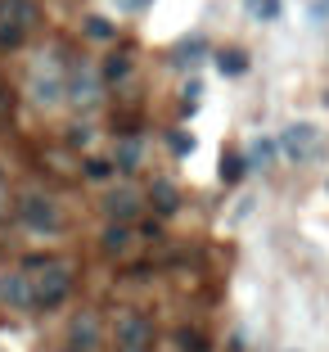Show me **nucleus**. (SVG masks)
Listing matches in <instances>:
<instances>
[{
    "label": "nucleus",
    "instance_id": "f257e3e1",
    "mask_svg": "<svg viewBox=\"0 0 329 352\" xmlns=\"http://www.w3.org/2000/svg\"><path fill=\"white\" fill-rule=\"evenodd\" d=\"M72 262L68 258H27L23 276H27V289H32V311H54L68 302L72 294Z\"/></svg>",
    "mask_w": 329,
    "mask_h": 352
},
{
    "label": "nucleus",
    "instance_id": "f03ea898",
    "mask_svg": "<svg viewBox=\"0 0 329 352\" xmlns=\"http://www.w3.org/2000/svg\"><path fill=\"white\" fill-rule=\"evenodd\" d=\"M63 77H68V63H63V54L54 50H41L36 59H32L27 68V95L36 109H59L63 104Z\"/></svg>",
    "mask_w": 329,
    "mask_h": 352
},
{
    "label": "nucleus",
    "instance_id": "7ed1b4c3",
    "mask_svg": "<svg viewBox=\"0 0 329 352\" xmlns=\"http://www.w3.org/2000/svg\"><path fill=\"white\" fill-rule=\"evenodd\" d=\"M63 104H77V109H100L104 104V77L91 59H72L68 77H63Z\"/></svg>",
    "mask_w": 329,
    "mask_h": 352
},
{
    "label": "nucleus",
    "instance_id": "20e7f679",
    "mask_svg": "<svg viewBox=\"0 0 329 352\" xmlns=\"http://www.w3.org/2000/svg\"><path fill=\"white\" fill-rule=\"evenodd\" d=\"M113 339H117V352H154V321L140 307H117Z\"/></svg>",
    "mask_w": 329,
    "mask_h": 352
},
{
    "label": "nucleus",
    "instance_id": "39448f33",
    "mask_svg": "<svg viewBox=\"0 0 329 352\" xmlns=\"http://www.w3.org/2000/svg\"><path fill=\"white\" fill-rule=\"evenodd\" d=\"M19 221L32 230V235H59L63 230L59 204H54L50 195H41V190H27V195L19 199Z\"/></svg>",
    "mask_w": 329,
    "mask_h": 352
},
{
    "label": "nucleus",
    "instance_id": "423d86ee",
    "mask_svg": "<svg viewBox=\"0 0 329 352\" xmlns=\"http://www.w3.org/2000/svg\"><path fill=\"white\" fill-rule=\"evenodd\" d=\"M275 149L288 158V163H311V158L320 154V126H311V122H288L284 131H280Z\"/></svg>",
    "mask_w": 329,
    "mask_h": 352
},
{
    "label": "nucleus",
    "instance_id": "0eeeda50",
    "mask_svg": "<svg viewBox=\"0 0 329 352\" xmlns=\"http://www.w3.org/2000/svg\"><path fill=\"white\" fill-rule=\"evenodd\" d=\"M100 339H104V325H100V311H77V316H72L68 321V343L77 352H95L100 348Z\"/></svg>",
    "mask_w": 329,
    "mask_h": 352
},
{
    "label": "nucleus",
    "instance_id": "6e6552de",
    "mask_svg": "<svg viewBox=\"0 0 329 352\" xmlns=\"http://www.w3.org/2000/svg\"><path fill=\"white\" fill-rule=\"evenodd\" d=\"M0 23L19 28V32H32L41 23V10H36V0H0Z\"/></svg>",
    "mask_w": 329,
    "mask_h": 352
},
{
    "label": "nucleus",
    "instance_id": "1a4fd4ad",
    "mask_svg": "<svg viewBox=\"0 0 329 352\" xmlns=\"http://www.w3.org/2000/svg\"><path fill=\"white\" fill-rule=\"evenodd\" d=\"M140 208H144L140 204V190H135V186H122V190H113V195L104 199V217H109V221H131Z\"/></svg>",
    "mask_w": 329,
    "mask_h": 352
},
{
    "label": "nucleus",
    "instance_id": "9d476101",
    "mask_svg": "<svg viewBox=\"0 0 329 352\" xmlns=\"http://www.w3.org/2000/svg\"><path fill=\"white\" fill-rule=\"evenodd\" d=\"M131 244H135L131 221H109V226H104V235H100V249L109 253V258H126V253H131Z\"/></svg>",
    "mask_w": 329,
    "mask_h": 352
},
{
    "label": "nucleus",
    "instance_id": "9b49d317",
    "mask_svg": "<svg viewBox=\"0 0 329 352\" xmlns=\"http://www.w3.org/2000/svg\"><path fill=\"white\" fill-rule=\"evenodd\" d=\"M0 302L14 311H32V289H27V276L14 271V276H0Z\"/></svg>",
    "mask_w": 329,
    "mask_h": 352
},
{
    "label": "nucleus",
    "instance_id": "f8f14e48",
    "mask_svg": "<svg viewBox=\"0 0 329 352\" xmlns=\"http://www.w3.org/2000/svg\"><path fill=\"white\" fill-rule=\"evenodd\" d=\"M140 158H144V140H140V135H122V140H117V149H113V158H109V163H113V172L131 176L135 167H140Z\"/></svg>",
    "mask_w": 329,
    "mask_h": 352
},
{
    "label": "nucleus",
    "instance_id": "ddd939ff",
    "mask_svg": "<svg viewBox=\"0 0 329 352\" xmlns=\"http://www.w3.org/2000/svg\"><path fill=\"white\" fill-rule=\"evenodd\" d=\"M149 208H154L158 217H176V212H181V190H176L172 181H154V186H149Z\"/></svg>",
    "mask_w": 329,
    "mask_h": 352
},
{
    "label": "nucleus",
    "instance_id": "4468645a",
    "mask_svg": "<svg viewBox=\"0 0 329 352\" xmlns=\"http://www.w3.org/2000/svg\"><path fill=\"white\" fill-rule=\"evenodd\" d=\"M131 50H113L109 59H104V68H100V77H104V86H122V82H131Z\"/></svg>",
    "mask_w": 329,
    "mask_h": 352
},
{
    "label": "nucleus",
    "instance_id": "2eb2a0df",
    "mask_svg": "<svg viewBox=\"0 0 329 352\" xmlns=\"http://www.w3.org/2000/svg\"><path fill=\"white\" fill-rule=\"evenodd\" d=\"M275 140H271V135H258V140H253V145H248V154H244V163L253 167V172H266L271 163H275Z\"/></svg>",
    "mask_w": 329,
    "mask_h": 352
},
{
    "label": "nucleus",
    "instance_id": "dca6fc26",
    "mask_svg": "<svg viewBox=\"0 0 329 352\" xmlns=\"http://www.w3.org/2000/svg\"><path fill=\"white\" fill-rule=\"evenodd\" d=\"M216 73H221V77H244V73H248V54L239 50V45H230V50H216Z\"/></svg>",
    "mask_w": 329,
    "mask_h": 352
},
{
    "label": "nucleus",
    "instance_id": "f3484780",
    "mask_svg": "<svg viewBox=\"0 0 329 352\" xmlns=\"http://www.w3.org/2000/svg\"><path fill=\"white\" fill-rule=\"evenodd\" d=\"M203 54H207V41H203V36H190V41L176 45V63H181V68H194V63H203Z\"/></svg>",
    "mask_w": 329,
    "mask_h": 352
},
{
    "label": "nucleus",
    "instance_id": "a211bd4d",
    "mask_svg": "<svg viewBox=\"0 0 329 352\" xmlns=\"http://www.w3.org/2000/svg\"><path fill=\"white\" fill-rule=\"evenodd\" d=\"M172 343H176V352H207V339H203V330H190V325H181Z\"/></svg>",
    "mask_w": 329,
    "mask_h": 352
},
{
    "label": "nucleus",
    "instance_id": "6ab92c4d",
    "mask_svg": "<svg viewBox=\"0 0 329 352\" xmlns=\"http://www.w3.org/2000/svg\"><path fill=\"white\" fill-rule=\"evenodd\" d=\"M244 172H248L244 154H221V181H226V186H239V181H244Z\"/></svg>",
    "mask_w": 329,
    "mask_h": 352
},
{
    "label": "nucleus",
    "instance_id": "aec40b11",
    "mask_svg": "<svg viewBox=\"0 0 329 352\" xmlns=\"http://www.w3.org/2000/svg\"><path fill=\"white\" fill-rule=\"evenodd\" d=\"M244 10L258 23H275L280 19V0H244Z\"/></svg>",
    "mask_w": 329,
    "mask_h": 352
},
{
    "label": "nucleus",
    "instance_id": "412c9836",
    "mask_svg": "<svg viewBox=\"0 0 329 352\" xmlns=\"http://www.w3.org/2000/svg\"><path fill=\"white\" fill-rule=\"evenodd\" d=\"M82 28H86V36H91V41H113V23L100 19V14H91Z\"/></svg>",
    "mask_w": 329,
    "mask_h": 352
},
{
    "label": "nucleus",
    "instance_id": "4be33fe9",
    "mask_svg": "<svg viewBox=\"0 0 329 352\" xmlns=\"http://www.w3.org/2000/svg\"><path fill=\"white\" fill-rule=\"evenodd\" d=\"M167 149H172L176 158L194 154V135H190V131H172V135H167Z\"/></svg>",
    "mask_w": 329,
    "mask_h": 352
},
{
    "label": "nucleus",
    "instance_id": "5701e85b",
    "mask_svg": "<svg viewBox=\"0 0 329 352\" xmlns=\"http://www.w3.org/2000/svg\"><path fill=\"white\" fill-rule=\"evenodd\" d=\"M86 176H91V181H109V176H113V163H109V158H86Z\"/></svg>",
    "mask_w": 329,
    "mask_h": 352
},
{
    "label": "nucleus",
    "instance_id": "b1692460",
    "mask_svg": "<svg viewBox=\"0 0 329 352\" xmlns=\"http://www.w3.org/2000/svg\"><path fill=\"white\" fill-rule=\"evenodd\" d=\"M23 36H27V32L5 28V23H0V50H19V45H23Z\"/></svg>",
    "mask_w": 329,
    "mask_h": 352
},
{
    "label": "nucleus",
    "instance_id": "393cba45",
    "mask_svg": "<svg viewBox=\"0 0 329 352\" xmlns=\"http://www.w3.org/2000/svg\"><path fill=\"white\" fill-rule=\"evenodd\" d=\"M91 126H68V145H77V149H82V145H91Z\"/></svg>",
    "mask_w": 329,
    "mask_h": 352
},
{
    "label": "nucleus",
    "instance_id": "a878e982",
    "mask_svg": "<svg viewBox=\"0 0 329 352\" xmlns=\"http://www.w3.org/2000/svg\"><path fill=\"white\" fill-rule=\"evenodd\" d=\"M113 5H117V10H122V14H140L144 5H149V0H113Z\"/></svg>",
    "mask_w": 329,
    "mask_h": 352
},
{
    "label": "nucleus",
    "instance_id": "bb28decb",
    "mask_svg": "<svg viewBox=\"0 0 329 352\" xmlns=\"http://www.w3.org/2000/svg\"><path fill=\"white\" fill-rule=\"evenodd\" d=\"M10 212V186H5V172H0V217Z\"/></svg>",
    "mask_w": 329,
    "mask_h": 352
},
{
    "label": "nucleus",
    "instance_id": "cd10ccee",
    "mask_svg": "<svg viewBox=\"0 0 329 352\" xmlns=\"http://www.w3.org/2000/svg\"><path fill=\"white\" fill-rule=\"evenodd\" d=\"M140 235H144V239H158L163 230H158V221H144V226H140Z\"/></svg>",
    "mask_w": 329,
    "mask_h": 352
},
{
    "label": "nucleus",
    "instance_id": "c85d7f7f",
    "mask_svg": "<svg viewBox=\"0 0 329 352\" xmlns=\"http://www.w3.org/2000/svg\"><path fill=\"white\" fill-rule=\"evenodd\" d=\"M5 104H10V100H5V86H0V113H5Z\"/></svg>",
    "mask_w": 329,
    "mask_h": 352
},
{
    "label": "nucleus",
    "instance_id": "c756f323",
    "mask_svg": "<svg viewBox=\"0 0 329 352\" xmlns=\"http://www.w3.org/2000/svg\"><path fill=\"white\" fill-rule=\"evenodd\" d=\"M68 352H77V348H68Z\"/></svg>",
    "mask_w": 329,
    "mask_h": 352
}]
</instances>
